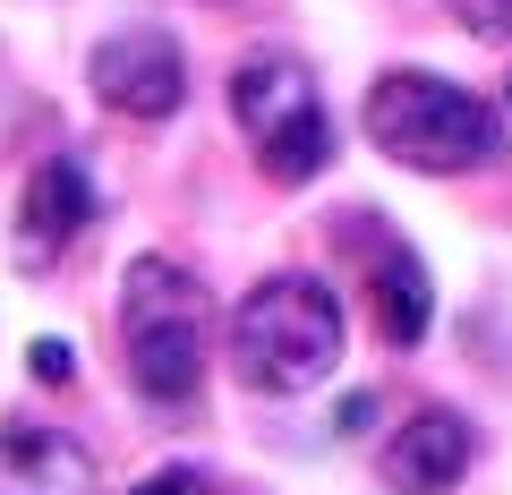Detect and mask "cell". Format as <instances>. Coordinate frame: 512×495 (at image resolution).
<instances>
[{
  "label": "cell",
  "mask_w": 512,
  "mask_h": 495,
  "mask_svg": "<svg viewBox=\"0 0 512 495\" xmlns=\"http://www.w3.org/2000/svg\"><path fill=\"white\" fill-rule=\"evenodd\" d=\"M214 9H265V0H214Z\"/></svg>",
  "instance_id": "cell-13"
},
{
  "label": "cell",
  "mask_w": 512,
  "mask_h": 495,
  "mask_svg": "<svg viewBox=\"0 0 512 495\" xmlns=\"http://www.w3.org/2000/svg\"><path fill=\"white\" fill-rule=\"evenodd\" d=\"M0 495H94V453L69 427L9 419L0 427Z\"/></svg>",
  "instance_id": "cell-9"
},
{
  "label": "cell",
  "mask_w": 512,
  "mask_h": 495,
  "mask_svg": "<svg viewBox=\"0 0 512 495\" xmlns=\"http://www.w3.org/2000/svg\"><path fill=\"white\" fill-rule=\"evenodd\" d=\"M94 103H111L120 120H171L188 103V52L163 35V26H120V35L94 43L86 60Z\"/></svg>",
  "instance_id": "cell-5"
},
{
  "label": "cell",
  "mask_w": 512,
  "mask_h": 495,
  "mask_svg": "<svg viewBox=\"0 0 512 495\" xmlns=\"http://www.w3.org/2000/svg\"><path fill=\"white\" fill-rule=\"evenodd\" d=\"M367 316H376V333L393 350H419L427 325H436V282H427L419 248L393 239V231L367 239Z\"/></svg>",
  "instance_id": "cell-8"
},
{
  "label": "cell",
  "mask_w": 512,
  "mask_h": 495,
  "mask_svg": "<svg viewBox=\"0 0 512 495\" xmlns=\"http://www.w3.org/2000/svg\"><path fill=\"white\" fill-rule=\"evenodd\" d=\"M504 111H512V86H504Z\"/></svg>",
  "instance_id": "cell-14"
},
{
  "label": "cell",
  "mask_w": 512,
  "mask_h": 495,
  "mask_svg": "<svg viewBox=\"0 0 512 495\" xmlns=\"http://www.w3.org/2000/svg\"><path fill=\"white\" fill-rule=\"evenodd\" d=\"M231 367L256 393H316L342 367V299L316 274H265L231 308Z\"/></svg>",
  "instance_id": "cell-3"
},
{
  "label": "cell",
  "mask_w": 512,
  "mask_h": 495,
  "mask_svg": "<svg viewBox=\"0 0 512 495\" xmlns=\"http://www.w3.org/2000/svg\"><path fill=\"white\" fill-rule=\"evenodd\" d=\"M26 367H35V385H69V376H77V359H69V342H35V350H26Z\"/></svg>",
  "instance_id": "cell-11"
},
{
  "label": "cell",
  "mask_w": 512,
  "mask_h": 495,
  "mask_svg": "<svg viewBox=\"0 0 512 495\" xmlns=\"http://www.w3.org/2000/svg\"><path fill=\"white\" fill-rule=\"evenodd\" d=\"M478 461V436L461 410H419L393 444H376V478L393 495H453Z\"/></svg>",
  "instance_id": "cell-7"
},
{
  "label": "cell",
  "mask_w": 512,
  "mask_h": 495,
  "mask_svg": "<svg viewBox=\"0 0 512 495\" xmlns=\"http://www.w3.org/2000/svg\"><path fill=\"white\" fill-rule=\"evenodd\" d=\"M214 299L180 257H128L120 274V359L154 410H188L205 393Z\"/></svg>",
  "instance_id": "cell-2"
},
{
  "label": "cell",
  "mask_w": 512,
  "mask_h": 495,
  "mask_svg": "<svg viewBox=\"0 0 512 495\" xmlns=\"http://www.w3.org/2000/svg\"><path fill=\"white\" fill-rule=\"evenodd\" d=\"M231 120L248 137L256 171L282 188H308L333 163V111L316 94V69L291 52H248L231 69Z\"/></svg>",
  "instance_id": "cell-4"
},
{
  "label": "cell",
  "mask_w": 512,
  "mask_h": 495,
  "mask_svg": "<svg viewBox=\"0 0 512 495\" xmlns=\"http://www.w3.org/2000/svg\"><path fill=\"white\" fill-rule=\"evenodd\" d=\"M512 111L487 103L478 86L436 69H384L367 86V146L384 163L419 171V180H461V171H487L504 154Z\"/></svg>",
  "instance_id": "cell-1"
},
{
  "label": "cell",
  "mask_w": 512,
  "mask_h": 495,
  "mask_svg": "<svg viewBox=\"0 0 512 495\" xmlns=\"http://www.w3.org/2000/svg\"><path fill=\"white\" fill-rule=\"evenodd\" d=\"M86 222H94L86 163H69V154L35 163V171H26V197H18V274H52V265L77 248Z\"/></svg>",
  "instance_id": "cell-6"
},
{
  "label": "cell",
  "mask_w": 512,
  "mask_h": 495,
  "mask_svg": "<svg viewBox=\"0 0 512 495\" xmlns=\"http://www.w3.org/2000/svg\"><path fill=\"white\" fill-rule=\"evenodd\" d=\"M444 9H453L461 35H478V43H512V0H444Z\"/></svg>",
  "instance_id": "cell-10"
},
{
  "label": "cell",
  "mask_w": 512,
  "mask_h": 495,
  "mask_svg": "<svg viewBox=\"0 0 512 495\" xmlns=\"http://www.w3.org/2000/svg\"><path fill=\"white\" fill-rule=\"evenodd\" d=\"M137 495H222L205 470H154V478H137Z\"/></svg>",
  "instance_id": "cell-12"
}]
</instances>
